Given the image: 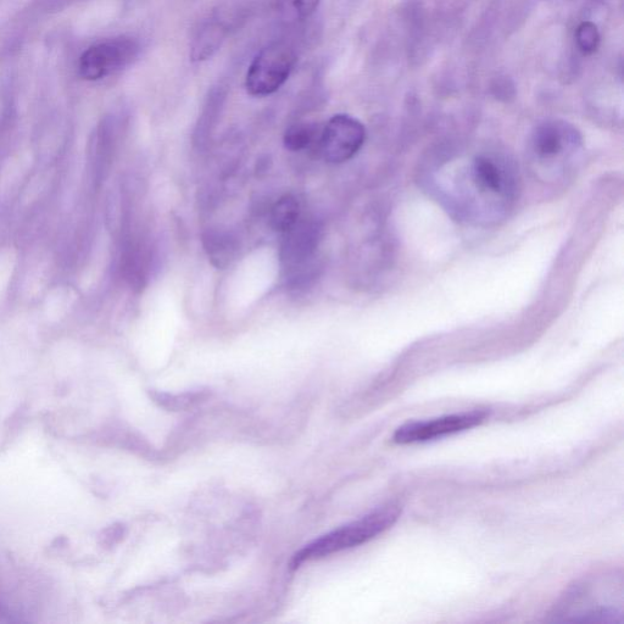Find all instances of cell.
I'll return each instance as SVG.
<instances>
[{
  "label": "cell",
  "mask_w": 624,
  "mask_h": 624,
  "mask_svg": "<svg viewBox=\"0 0 624 624\" xmlns=\"http://www.w3.org/2000/svg\"><path fill=\"white\" fill-rule=\"evenodd\" d=\"M428 185L440 204L461 221L490 225L504 219L517 192V172L497 150L439 156Z\"/></svg>",
  "instance_id": "1"
},
{
  "label": "cell",
  "mask_w": 624,
  "mask_h": 624,
  "mask_svg": "<svg viewBox=\"0 0 624 624\" xmlns=\"http://www.w3.org/2000/svg\"><path fill=\"white\" fill-rule=\"evenodd\" d=\"M583 138L564 120H548L532 132L528 143L529 169L538 180L559 182L575 171L582 158Z\"/></svg>",
  "instance_id": "2"
},
{
  "label": "cell",
  "mask_w": 624,
  "mask_h": 624,
  "mask_svg": "<svg viewBox=\"0 0 624 624\" xmlns=\"http://www.w3.org/2000/svg\"><path fill=\"white\" fill-rule=\"evenodd\" d=\"M400 515L399 506L381 507V509L361 517L360 520L348 523V525L315 540L314 543L306 545L294 556L292 567L297 568L305 561L321 559V557L330 556L339 553V551L370 542V540L392 528L398 522Z\"/></svg>",
  "instance_id": "3"
},
{
  "label": "cell",
  "mask_w": 624,
  "mask_h": 624,
  "mask_svg": "<svg viewBox=\"0 0 624 624\" xmlns=\"http://www.w3.org/2000/svg\"><path fill=\"white\" fill-rule=\"evenodd\" d=\"M297 54L286 43H273L256 55L245 77L250 96L266 97L280 89L291 76Z\"/></svg>",
  "instance_id": "4"
},
{
  "label": "cell",
  "mask_w": 624,
  "mask_h": 624,
  "mask_svg": "<svg viewBox=\"0 0 624 624\" xmlns=\"http://www.w3.org/2000/svg\"><path fill=\"white\" fill-rule=\"evenodd\" d=\"M138 44L131 38H115L88 48L81 55L78 74L87 81H98L125 68L137 57Z\"/></svg>",
  "instance_id": "5"
},
{
  "label": "cell",
  "mask_w": 624,
  "mask_h": 624,
  "mask_svg": "<svg viewBox=\"0 0 624 624\" xmlns=\"http://www.w3.org/2000/svg\"><path fill=\"white\" fill-rule=\"evenodd\" d=\"M365 139V126L359 120L349 115H336L323 127L319 148L327 163L343 164L360 152Z\"/></svg>",
  "instance_id": "6"
},
{
  "label": "cell",
  "mask_w": 624,
  "mask_h": 624,
  "mask_svg": "<svg viewBox=\"0 0 624 624\" xmlns=\"http://www.w3.org/2000/svg\"><path fill=\"white\" fill-rule=\"evenodd\" d=\"M486 416V412L471 411L434 420L405 423L395 431L393 440L398 444L428 442L481 425Z\"/></svg>",
  "instance_id": "7"
},
{
  "label": "cell",
  "mask_w": 624,
  "mask_h": 624,
  "mask_svg": "<svg viewBox=\"0 0 624 624\" xmlns=\"http://www.w3.org/2000/svg\"><path fill=\"white\" fill-rule=\"evenodd\" d=\"M320 230L311 222H298L286 233L282 245V260L289 266L297 267L308 261L319 243Z\"/></svg>",
  "instance_id": "8"
},
{
  "label": "cell",
  "mask_w": 624,
  "mask_h": 624,
  "mask_svg": "<svg viewBox=\"0 0 624 624\" xmlns=\"http://www.w3.org/2000/svg\"><path fill=\"white\" fill-rule=\"evenodd\" d=\"M227 32L225 21L217 16L203 22L192 42L191 59L199 63L213 57L225 41Z\"/></svg>",
  "instance_id": "9"
},
{
  "label": "cell",
  "mask_w": 624,
  "mask_h": 624,
  "mask_svg": "<svg viewBox=\"0 0 624 624\" xmlns=\"http://www.w3.org/2000/svg\"><path fill=\"white\" fill-rule=\"evenodd\" d=\"M115 141V122L111 119L105 120L98 128L96 141H94L92 150L94 182H96L97 185L103 182L105 174H107L110 161L113 159Z\"/></svg>",
  "instance_id": "10"
},
{
  "label": "cell",
  "mask_w": 624,
  "mask_h": 624,
  "mask_svg": "<svg viewBox=\"0 0 624 624\" xmlns=\"http://www.w3.org/2000/svg\"><path fill=\"white\" fill-rule=\"evenodd\" d=\"M225 94L221 89H216L206 100L202 115H200L197 127L194 131V144L199 149L208 144L214 128L219 120L222 105H224Z\"/></svg>",
  "instance_id": "11"
},
{
  "label": "cell",
  "mask_w": 624,
  "mask_h": 624,
  "mask_svg": "<svg viewBox=\"0 0 624 624\" xmlns=\"http://www.w3.org/2000/svg\"><path fill=\"white\" fill-rule=\"evenodd\" d=\"M204 244L211 263L219 269L230 265L237 253L236 241L224 232H209L204 237Z\"/></svg>",
  "instance_id": "12"
},
{
  "label": "cell",
  "mask_w": 624,
  "mask_h": 624,
  "mask_svg": "<svg viewBox=\"0 0 624 624\" xmlns=\"http://www.w3.org/2000/svg\"><path fill=\"white\" fill-rule=\"evenodd\" d=\"M271 226L276 232L286 234L300 221V204L291 194L277 200L271 209Z\"/></svg>",
  "instance_id": "13"
},
{
  "label": "cell",
  "mask_w": 624,
  "mask_h": 624,
  "mask_svg": "<svg viewBox=\"0 0 624 624\" xmlns=\"http://www.w3.org/2000/svg\"><path fill=\"white\" fill-rule=\"evenodd\" d=\"M320 133L319 127L316 125L299 122V124L287 128L283 136L284 147L291 152H302V150L311 147L312 144L319 142Z\"/></svg>",
  "instance_id": "14"
},
{
  "label": "cell",
  "mask_w": 624,
  "mask_h": 624,
  "mask_svg": "<svg viewBox=\"0 0 624 624\" xmlns=\"http://www.w3.org/2000/svg\"><path fill=\"white\" fill-rule=\"evenodd\" d=\"M321 0H276L278 16L284 21L295 22L310 18L319 8Z\"/></svg>",
  "instance_id": "15"
},
{
  "label": "cell",
  "mask_w": 624,
  "mask_h": 624,
  "mask_svg": "<svg viewBox=\"0 0 624 624\" xmlns=\"http://www.w3.org/2000/svg\"><path fill=\"white\" fill-rule=\"evenodd\" d=\"M576 41L584 54H594L600 46V32L594 22L584 21L577 27Z\"/></svg>",
  "instance_id": "16"
},
{
  "label": "cell",
  "mask_w": 624,
  "mask_h": 624,
  "mask_svg": "<svg viewBox=\"0 0 624 624\" xmlns=\"http://www.w3.org/2000/svg\"><path fill=\"white\" fill-rule=\"evenodd\" d=\"M490 89H492L494 97L501 100L514 99L516 94L514 82L507 76L494 78Z\"/></svg>",
  "instance_id": "17"
}]
</instances>
